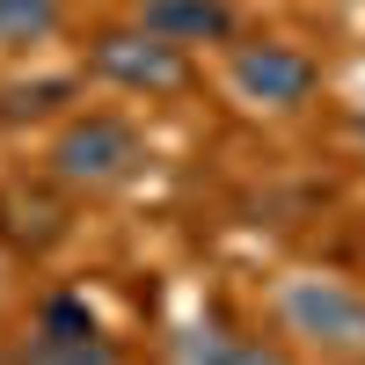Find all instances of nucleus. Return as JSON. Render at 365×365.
<instances>
[{
    "mask_svg": "<svg viewBox=\"0 0 365 365\" xmlns=\"http://www.w3.org/2000/svg\"><path fill=\"white\" fill-rule=\"evenodd\" d=\"M146 168V132L117 110H66L58 132L44 146V175L73 197H103V190H125V182Z\"/></svg>",
    "mask_w": 365,
    "mask_h": 365,
    "instance_id": "nucleus-1",
    "label": "nucleus"
},
{
    "mask_svg": "<svg viewBox=\"0 0 365 365\" xmlns=\"http://www.w3.org/2000/svg\"><path fill=\"white\" fill-rule=\"evenodd\" d=\"M278 322H285V336L322 351L329 365H365V292L358 285L299 270V278L278 285Z\"/></svg>",
    "mask_w": 365,
    "mask_h": 365,
    "instance_id": "nucleus-2",
    "label": "nucleus"
},
{
    "mask_svg": "<svg viewBox=\"0 0 365 365\" xmlns=\"http://www.w3.org/2000/svg\"><path fill=\"white\" fill-rule=\"evenodd\" d=\"M88 73L110 81V88H125V96H146V103H168V96H190V88H197L190 51L146 37L139 22L96 29V37H88Z\"/></svg>",
    "mask_w": 365,
    "mask_h": 365,
    "instance_id": "nucleus-3",
    "label": "nucleus"
},
{
    "mask_svg": "<svg viewBox=\"0 0 365 365\" xmlns=\"http://www.w3.org/2000/svg\"><path fill=\"white\" fill-rule=\"evenodd\" d=\"M227 81L249 110H270V117H292L322 96V58L299 51L285 37H249V44H227Z\"/></svg>",
    "mask_w": 365,
    "mask_h": 365,
    "instance_id": "nucleus-4",
    "label": "nucleus"
},
{
    "mask_svg": "<svg viewBox=\"0 0 365 365\" xmlns=\"http://www.w3.org/2000/svg\"><path fill=\"white\" fill-rule=\"evenodd\" d=\"M15 365H125L117 336L96 322L81 292H51L29 314V336L15 344Z\"/></svg>",
    "mask_w": 365,
    "mask_h": 365,
    "instance_id": "nucleus-5",
    "label": "nucleus"
},
{
    "mask_svg": "<svg viewBox=\"0 0 365 365\" xmlns=\"http://www.w3.org/2000/svg\"><path fill=\"white\" fill-rule=\"evenodd\" d=\"M73 190H58L51 175H15L0 190V249H22V256H51L58 241L73 234Z\"/></svg>",
    "mask_w": 365,
    "mask_h": 365,
    "instance_id": "nucleus-6",
    "label": "nucleus"
},
{
    "mask_svg": "<svg viewBox=\"0 0 365 365\" xmlns=\"http://www.w3.org/2000/svg\"><path fill=\"white\" fill-rule=\"evenodd\" d=\"M132 22L146 37H161L175 51H212L241 37V8L234 0H132Z\"/></svg>",
    "mask_w": 365,
    "mask_h": 365,
    "instance_id": "nucleus-7",
    "label": "nucleus"
},
{
    "mask_svg": "<svg viewBox=\"0 0 365 365\" xmlns=\"http://www.w3.org/2000/svg\"><path fill=\"white\" fill-rule=\"evenodd\" d=\"M168 365H299V358L270 336H249V329L205 314V322H182L168 336Z\"/></svg>",
    "mask_w": 365,
    "mask_h": 365,
    "instance_id": "nucleus-8",
    "label": "nucleus"
},
{
    "mask_svg": "<svg viewBox=\"0 0 365 365\" xmlns=\"http://www.w3.org/2000/svg\"><path fill=\"white\" fill-rule=\"evenodd\" d=\"M81 103V73H37V81H8L0 88V125L22 132V125H51Z\"/></svg>",
    "mask_w": 365,
    "mask_h": 365,
    "instance_id": "nucleus-9",
    "label": "nucleus"
},
{
    "mask_svg": "<svg viewBox=\"0 0 365 365\" xmlns=\"http://www.w3.org/2000/svg\"><path fill=\"white\" fill-rule=\"evenodd\" d=\"M66 29V0H0V51H37Z\"/></svg>",
    "mask_w": 365,
    "mask_h": 365,
    "instance_id": "nucleus-10",
    "label": "nucleus"
},
{
    "mask_svg": "<svg viewBox=\"0 0 365 365\" xmlns=\"http://www.w3.org/2000/svg\"><path fill=\"white\" fill-rule=\"evenodd\" d=\"M351 139H358V146H365V110H351Z\"/></svg>",
    "mask_w": 365,
    "mask_h": 365,
    "instance_id": "nucleus-11",
    "label": "nucleus"
},
{
    "mask_svg": "<svg viewBox=\"0 0 365 365\" xmlns=\"http://www.w3.org/2000/svg\"><path fill=\"white\" fill-rule=\"evenodd\" d=\"M0 256H8V249H0Z\"/></svg>",
    "mask_w": 365,
    "mask_h": 365,
    "instance_id": "nucleus-12",
    "label": "nucleus"
}]
</instances>
